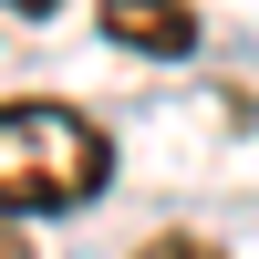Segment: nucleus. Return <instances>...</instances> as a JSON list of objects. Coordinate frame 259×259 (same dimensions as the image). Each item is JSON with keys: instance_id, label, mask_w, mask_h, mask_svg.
<instances>
[{"instance_id": "1", "label": "nucleus", "mask_w": 259, "mask_h": 259, "mask_svg": "<svg viewBox=\"0 0 259 259\" xmlns=\"http://www.w3.org/2000/svg\"><path fill=\"white\" fill-rule=\"evenodd\" d=\"M114 177V145L73 104H0V228L41 207H83Z\"/></svg>"}, {"instance_id": "2", "label": "nucleus", "mask_w": 259, "mask_h": 259, "mask_svg": "<svg viewBox=\"0 0 259 259\" xmlns=\"http://www.w3.org/2000/svg\"><path fill=\"white\" fill-rule=\"evenodd\" d=\"M104 31L135 41V52H187V41H197V21H187L177 0H104Z\"/></svg>"}, {"instance_id": "3", "label": "nucleus", "mask_w": 259, "mask_h": 259, "mask_svg": "<svg viewBox=\"0 0 259 259\" xmlns=\"http://www.w3.org/2000/svg\"><path fill=\"white\" fill-rule=\"evenodd\" d=\"M145 259H218V249H197V239H156Z\"/></svg>"}, {"instance_id": "4", "label": "nucleus", "mask_w": 259, "mask_h": 259, "mask_svg": "<svg viewBox=\"0 0 259 259\" xmlns=\"http://www.w3.org/2000/svg\"><path fill=\"white\" fill-rule=\"evenodd\" d=\"M0 259H21V239H11V228H0Z\"/></svg>"}]
</instances>
